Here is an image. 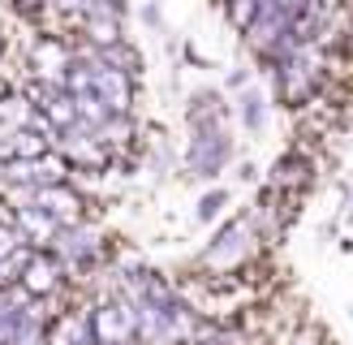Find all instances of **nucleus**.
<instances>
[{
  "label": "nucleus",
  "mask_w": 353,
  "mask_h": 345,
  "mask_svg": "<svg viewBox=\"0 0 353 345\" xmlns=\"http://www.w3.org/2000/svg\"><path fill=\"white\" fill-rule=\"evenodd\" d=\"M0 57H5V39H0Z\"/></svg>",
  "instance_id": "obj_11"
},
{
  "label": "nucleus",
  "mask_w": 353,
  "mask_h": 345,
  "mask_svg": "<svg viewBox=\"0 0 353 345\" xmlns=\"http://www.w3.org/2000/svg\"><path fill=\"white\" fill-rule=\"evenodd\" d=\"M224 160H228V138H224V130L220 126L199 130V138H194V147L185 155V164L194 168V177H216Z\"/></svg>",
  "instance_id": "obj_4"
},
{
  "label": "nucleus",
  "mask_w": 353,
  "mask_h": 345,
  "mask_svg": "<svg viewBox=\"0 0 353 345\" xmlns=\"http://www.w3.org/2000/svg\"><path fill=\"white\" fill-rule=\"evenodd\" d=\"M13 224L22 229V237L30 241V246H43V241H52V237L61 233V224L52 220V216L43 212V207H34V203L17 207V212H13Z\"/></svg>",
  "instance_id": "obj_8"
},
{
  "label": "nucleus",
  "mask_w": 353,
  "mask_h": 345,
  "mask_svg": "<svg viewBox=\"0 0 353 345\" xmlns=\"http://www.w3.org/2000/svg\"><path fill=\"white\" fill-rule=\"evenodd\" d=\"M34 207H43V212L57 220L61 229H65V224H78V216H82V199L74 195V190H69V181L34 190Z\"/></svg>",
  "instance_id": "obj_7"
},
{
  "label": "nucleus",
  "mask_w": 353,
  "mask_h": 345,
  "mask_svg": "<svg viewBox=\"0 0 353 345\" xmlns=\"http://www.w3.org/2000/svg\"><path fill=\"white\" fill-rule=\"evenodd\" d=\"M241 117H245V126H250V130H259V126H263V108H259V95H245V99H241Z\"/></svg>",
  "instance_id": "obj_9"
},
{
  "label": "nucleus",
  "mask_w": 353,
  "mask_h": 345,
  "mask_svg": "<svg viewBox=\"0 0 353 345\" xmlns=\"http://www.w3.org/2000/svg\"><path fill=\"white\" fill-rule=\"evenodd\" d=\"M57 237H61L57 250H61V259H65L69 272H86L99 259V237L86 229V224H65Z\"/></svg>",
  "instance_id": "obj_6"
},
{
  "label": "nucleus",
  "mask_w": 353,
  "mask_h": 345,
  "mask_svg": "<svg viewBox=\"0 0 353 345\" xmlns=\"http://www.w3.org/2000/svg\"><path fill=\"white\" fill-rule=\"evenodd\" d=\"M314 181V160L306 151H285L272 168V195H302Z\"/></svg>",
  "instance_id": "obj_5"
},
{
  "label": "nucleus",
  "mask_w": 353,
  "mask_h": 345,
  "mask_svg": "<svg viewBox=\"0 0 353 345\" xmlns=\"http://www.w3.org/2000/svg\"><path fill=\"white\" fill-rule=\"evenodd\" d=\"M224 199H228L224 190H211V195H207V199L199 203V220H211V216H216L220 207H224Z\"/></svg>",
  "instance_id": "obj_10"
},
{
  "label": "nucleus",
  "mask_w": 353,
  "mask_h": 345,
  "mask_svg": "<svg viewBox=\"0 0 353 345\" xmlns=\"http://www.w3.org/2000/svg\"><path fill=\"white\" fill-rule=\"evenodd\" d=\"M17 285H22L30 298H48V293H57L65 285V264L61 259H52V255H30L22 272H17Z\"/></svg>",
  "instance_id": "obj_3"
},
{
  "label": "nucleus",
  "mask_w": 353,
  "mask_h": 345,
  "mask_svg": "<svg viewBox=\"0 0 353 345\" xmlns=\"http://www.w3.org/2000/svg\"><path fill=\"white\" fill-rule=\"evenodd\" d=\"M30 61H34V74H39V82L65 86L69 69H74V48H69L65 39H57V34H39V43H34Z\"/></svg>",
  "instance_id": "obj_2"
},
{
  "label": "nucleus",
  "mask_w": 353,
  "mask_h": 345,
  "mask_svg": "<svg viewBox=\"0 0 353 345\" xmlns=\"http://www.w3.org/2000/svg\"><path fill=\"white\" fill-rule=\"evenodd\" d=\"M254 255V220H245V216H237V220H228L224 229L216 233V241L207 246V264L211 268H241L245 259Z\"/></svg>",
  "instance_id": "obj_1"
}]
</instances>
